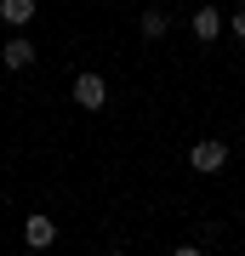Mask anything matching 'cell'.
Segmentation results:
<instances>
[{"mask_svg":"<svg viewBox=\"0 0 245 256\" xmlns=\"http://www.w3.org/2000/svg\"><path fill=\"white\" fill-rule=\"evenodd\" d=\"M188 165H194V171H200V176H217L222 165H228V142H217V137L194 142V148H188Z\"/></svg>","mask_w":245,"mask_h":256,"instance_id":"cell-1","label":"cell"},{"mask_svg":"<svg viewBox=\"0 0 245 256\" xmlns=\"http://www.w3.org/2000/svg\"><path fill=\"white\" fill-rule=\"evenodd\" d=\"M74 102H80L86 114H97L103 102H109V80H103V74H91V68L74 74Z\"/></svg>","mask_w":245,"mask_h":256,"instance_id":"cell-2","label":"cell"},{"mask_svg":"<svg viewBox=\"0 0 245 256\" xmlns=\"http://www.w3.org/2000/svg\"><path fill=\"white\" fill-rule=\"evenodd\" d=\"M188 34L200 40V46H211V40H222V12H217V6H200V12L188 18Z\"/></svg>","mask_w":245,"mask_h":256,"instance_id":"cell-3","label":"cell"},{"mask_svg":"<svg viewBox=\"0 0 245 256\" xmlns=\"http://www.w3.org/2000/svg\"><path fill=\"white\" fill-rule=\"evenodd\" d=\"M0 63H6L12 74H23L29 63H35V40H23V34H12L6 46H0Z\"/></svg>","mask_w":245,"mask_h":256,"instance_id":"cell-4","label":"cell"},{"mask_svg":"<svg viewBox=\"0 0 245 256\" xmlns=\"http://www.w3.org/2000/svg\"><path fill=\"white\" fill-rule=\"evenodd\" d=\"M23 245H29V250L57 245V222H52V216H29V222H23Z\"/></svg>","mask_w":245,"mask_h":256,"instance_id":"cell-5","label":"cell"},{"mask_svg":"<svg viewBox=\"0 0 245 256\" xmlns=\"http://www.w3.org/2000/svg\"><path fill=\"white\" fill-rule=\"evenodd\" d=\"M0 23H6V28L35 23V0H0Z\"/></svg>","mask_w":245,"mask_h":256,"instance_id":"cell-6","label":"cell"},{"mask_svg":"<svg viewBox=\"0 0 245 256\" xmlns=\"http://www.w3.org/2000/svg\"><path fill=\"white\" fill-rule=\"evenodd\" d=\"M137 28H143V40H165V28H171V18L148 6V12H143V23H137Z\"/></svg>","mask_w":245,"mask_h":256,"instance_id":"cell-7","label":"cell"},{"mask_svg":"<svg viewBox=\"0 0 245 256\" xmlns=\"http://www.w3.org/2000/svg\"><path fill=\"white\" fill-rule=\"evenodd\" d=\"M228 34H234L239 46H245V12H234V18H228Z\"/></svg>","mask_w":245,"mask_h":256,"instance_id":"cell-8","label":"cell"}]
</instances>
